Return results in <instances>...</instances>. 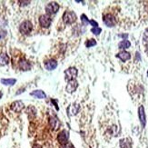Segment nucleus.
<instances>
[{
  "instance_id": "nucleus-10",
  "label": "nucleus",
  "mask_w": 148,
  "mask_h": 148,
  "mask_svg": "<svg viewBox=\"0 0 148 148\" xmlns=\"http://www.w3.org/2000/svg\"><path fill=\"white\" fill-rule=\"evenodd\" d=\"M138 117L140 120V123L142 125L143 127L145 126V123H146V118H145V108L143 106H140L138 108Z\"/></svg>"
},
{
  "instance_id": "nucleus-22",
  "label": "nucleus",
  "mask_w": 148,
  "mask_h": 148,
  "mask_svg": "<svg viewBox=\"0 0 148 148\" xmlns=\"http://www.w3.org/2000/svg\"><path fill=\"white\" fill-rule=\"evenodd\" d=\"M81 21H82V24H83V25H85V27H86V25L89 24V20H88V18H87V16H86V15H82L81 16Z\"/></svg>"
},
{
  "instance_id": "nucleus-30",
  "label": "nucleus",
  "mask_w": 148,
  "mask_h": 148,
  "mask_svg": "<svg viewBox=\"0 0 148 148\" xmlns=\"http://www.w3.org/2000/svg\"><path fill=\"white\" fill-rule=\"evenodd\" d=\"M119 36H122V37H124V38H126V37H128V35L126 34V35H120Z\"/></svg>"
},
{
  "instance_id": "nucleus-13",
  "label": "nucleus",
  "mask_w": 148,
  "mask_h": 148,
  "mask_svg": "<svg viewBox=\"0 0 148 148\" xmlns=\"http://www.w3.org/2000/svg\"><path fill=\"white\" fill-rule=\"evenodd\" d=\"M79 111V105L77 104H74L72 106H70L67 108V113H68V116H73V115H75Z\"/></svg>"
},
{
  "instance_id": "nucleus-19",
  "label": "nucleus",
  "mask_w": 148,
  "mask_h": 148,
  "mask_svg": "<svg viewBox=\"0 0 148 148\" xmlns=\"http://www.w3.org/2000/svg\"><path fill=\"white\" fill-rule=\"evenodd\" d=\"M16 83V79L15 78H2L1 84L4 86H14Z\"/></svg>"
},
{
  "instance_id": "nucleus-25",
  "label": "nucleus",
  "mask_w": 148,
  "mask_h": 148,
  "mask_svg": "<svg viewBox=\"0 0 148 148\" xmlns=\"http://www.w3.org/2000/svg\"><path fill=\"white\" fill-rule=\"evenodd\" d=\"M89 23L93 25V27H97V25H98L97 22L95 21V20H93V19H92V20H90V22H89Z\"/></svg>"
},
{
  "instance_id": "nucleus-12",
  "label": "nucleus",
  "mask_w": 148,
  "mask_h": 148,
  "mask_svg": "<svg viewBox=\"0 0 148 148\" xmlns=\"http://www.w3.org/2000/svg\"><path fill=\"white\" fill-rule=\"evenodd\" d=\"M57 67V62L54 59H50L45 63V68L48 71H52Z\"/></svg>"
},
{
  "instance_id": "nucleus-17",
  "label": "nucleus",
  "mask_w": 148,
  "mask_h": 148,
  "mask_svg": "<svg viewBox=\"0 0 148 148\" xmlns=\"http://www.w3.org/2000/svg\"><path fill=\"white\" fill-rule=\"evenodd\" d=\"M121 148H132V140L130 138H124L120 140Z\"/></svg>"
},
{
  "instance_id": "nucleus-21",
  "label": "nucleus",
  "mask_w": 148,
  "mask_h": 148,
  "mask_svg": "<svg viewBox=\"0 0 148 148\" xmlns=\"http://www.w3.org/2000/svg\"><path fill=\"white\" fill-rule=\"evenodd\" d=\"M95 45H96V41L95 39H93V38H92V39H88L86 42V47H88V48L89 47H95Z\"/></svg>"
},
{
  "instance_id": "nucleus-23",
  "label": "nucleus",
  "mask_w": 148,
  "mask_h": 148,
  "mask_svg": "<svg viewBox=\"0 0 148 148\" xmlns=\"http://www.w3.org/2000/svg\"><path fill=\"white\" fill-rule=\"evenodd\" d=\"M143 43L145 45L148 44V28H146L144 32V35H143Z\"/></svg>"
},
{
  "instance_id": "nucleus-26",
  "label": "nucleus",
  "mask_w": 148,
  "mask_h": 148,
  "mask_svg": "<svg viewBox=\"0 0 148 148\" xmlns=\"http://www.w3.org/2000/svg\"><path fill=\"white\" fill-rule=\"evenodd\" d=\"M18 3L20 4V5H27L30 4V1H18Z\"/></svg>"
},
{
  "instance_id": "nucleus-16",
  "label": "nucleus",
  "mask_w": 148,
  "mask_h": 148,
  "mask_svg": "<svg viewBox=\"0 0 148 148\" xmlns=\"http://www.w3.org/2000/svg\"><path fill=\"white\" fill-rule=\"evenodd\" d=\"M59 121H58V119H57L56 117H55V116H51L50 118H49V125L51 126V128L52 129H54V130H56L57 128H58V126H59Z\"/></svg>"
},
{
  "instance_id": "nucleus-5",
  "label": "nucleus",
  "mask_w": 148,
  "mask_h": 148,
  "mask_svg": "<svg viewBox=\"0 0 148 148\" xmlns=\"http://www.w3.org/2000/svg\"><path fill=\"white\" fill-rule=\"evenodd\" d=\"M60 8L59 5L57 4L56 2H51L49 4L47 5L46 6V11L47 15H53V14H56L58 12Z\"/></svg>"
},
{
  "instance_id": "nucleus-7",
  "label": "nucleus",
  "mask_w": 148,
  "mask_h": 148,
  "mask_svg": "<svg viewBox=\"0 0 148 148\" xmlns=\"http://www.w3.org/2000/svg\"><path fill=\"white\" fill-rule=\"evenodd\" d=\"M103 21H104L105 25H106L108 27H113L116 24V19H115V17L113 15L110 14L105 16L104 18H103Z\"/></svg>"
},
{
  "instance_id": "nucleus-15",
  "label": "nucleus",
  "mask_w": 148,
  "mask_h": 148,
  "mask_svg": "<svg viewBox=\"0 0 148 148\" xmlns=\"http://www.w3.org/2000/svg\"><path fill=\"white\" fill-rule=\"evenodd\" d=\"M119 59H121L123 62H125L127 60H129L131 58V55L130 53L126 52V51H121V52H119L116 56Z\"/></svg>"
},
{
  "instance_id": "nucleus-8",
  "label": "nucleus",
  "mask_w": 148,
  "mask_h": 148,
  "mask_svg": "<svg viewBox=\"0 0 148 148\" xmlns=\"http://www.w3.org/2000/svg\"><path fill=\"white\" fill-rule=\"evenodd\" d=\"M11 109L14 112L16 113H19V112H21L23 109L25 108V105H24V103L20 100H17V101H15V102H13L11 106H10Z\"/></svg>"
},
{
  "instance_id": "nucleus-3",
  "label": "nucleus",
  "mask_w": 148,
  "mask_h": 148,
  "mask_svg": "<svg viewBox=\"0 0 148 148\" xmlns=\"http://www.w3.org/2000/svg\"><path fill=\"white\" fill-rule=\"evenodd\" d=\"M64 74H65L66 80L68 82V81H71V80H75L78 72H77V69L75 67H69L66 70H65Z\"/></svg>"
},
{
  "instance_id": "nucleus-28",
  "label": "nucleus",
  "mask_w": 148,
  "mask_h": 148,
  "mask_svg": "<svg viewBox=\"0 0 148 148\" xmlns=\"http://www.w3.org/2000/svg\"><path fill=\"white\" fill-rule=\"evenodd\" d=\"M6 35L5 31H0V39H2L3 37H5Z\"/></svg>"
},
{
  "instance_id": "nucleus-27",
  "label": "nucleus",
  "mask_w": 148,
  "mask_h": 148,
  "mask_svg": "<svg viewBox=\"0 0 148 148\" xmlns=\"http://www.w3.org/2000/svg\"><path fill=\"white\" fill-rule=\"evenodd\" d=\"M62 148H75V147H74V145H73L72 144L68 143V144H66V145H63Z\"/></svg>"
},
{
  "instance_id": "nucleus-18",
  "label": "nucleus",
  "mask_w": 148,
  "mask_h": 148,
  "mask_svg": "<svg viewBox=\"0 0 148 148\" xmlns=\"http://www.w3.org/2000/svg\"><path fill=\"white\" fill-rule=\"evenodd\" d=\"M9 63V56L5 53L0 54V66H6Z\"/></svg>"
},
{
  "instance_id": "nucleus-32",
  "label": "nucleus",
  "mask_w": 148,
  "mask_h": 148,
  "mask_svg": "<svg viewBox=\"0 0 148 148\" xmlns=\"http://www.w3.org/2000/svg\"><path fill=\"white\" fill-rule=\"evenodd\" d=\"M147 75H148V72H147Z\"/></svg>"
},
{
  "instance_id": "nucleus-2",
  "label": "nucleus",
  "mask_w": 148,
  "mask_h": 148,
  "mask_svg": "<svg viewBox=\"0 0 148 148\" xmlns=\"http://www.w3.org/2000/svg\"><path fill=\"white\" fill-rule=\"evenodd\" d=\"M33 30V25L28 20H25L22 22L19 25V31L22 35H28Z\"/></svg>"
},
{
  "instance_id": "nucleus-29",
  "label": "nucleus",
  "mask_w": 148,
  "mask_h": 148,
  "mask_svg": "<svg viewBox=\"0 0 148 148\" xmlns=\"http://www.w3.org/2000/svg\"><path fill=\"white\" fill-rule=\"evenodd\" d=\"M32 148H41V146L38 145H33V147H32Z\"/></svg>"
},
{
  "instance_id": "nucleus-4",
  "label": "nucleus",
  "mask_w": 148,
  "mask_h": 148,
  "mask_svg": "<svg viewBox=\"0 0 148 148\" xmlns=\"http://www.w3.org/2000/svg\"><path fill=\"white\" fill-rule=\"evenodd\" d=\"M57 141L61 144L62 145H65L69 143V133L66 130H63L61 131L58 136H57Z\"/></svg>"
},
{
  "instance_id": "nucleus-24",
  "label": "nucleus",
  "mask_w": 148,
  "mask_h": 148,
  "mask_svg": "<svg viewBox=\"0 0 148 148\" xmlns=\"http://www.w3.org/2000/svg\"><path fill=\"white\" fill-rule=\"evenodd\" d=\"M91 32H92L94 35H99L101 32H102V29L100 27H93L91 29Z\"/></svg>"
},
{
  "instance_id": "nucleus-31",
  "label": "nucleus",
  "mask_w": 148,
  "mask_h": 148,
  "mask_svg": "<svg viewBox=\"0 0 148 148\" xmlns=\"http://www.w3.org/2000/svg\"><path fill=\"white\" fill-rule=\"evenodd\" d=\"M2 96H3V93H2L1 91H0V99L2 98Z\"/></svg>"
},
{
  "instance_id": "nucleus-6",
  "label": "nucleus",
  "mask_w": 148,
  "mask_h": 148,
  "mask_svg": "<svg viewBox=\"0 0 148 148\" xmlns=\"http://www.w3.org/2000/svg\"><path fill=\"white\" fill-rule=\"evenodd\" d=\"M51 23H52V18L50 17L49 15L46 14V15H42L39 17V24L42 27L44 28H47L51 25Z\"/></svg>"
},
{
  "instance_id": "nucleus-1",
  "label": "nucleus",
  "mask_w": 148,
  "mask_h": 148,
  "mask_svg": "<svg viewBox=\"0 0 148 148\" xmlns=\"http://www.w3.org/2000/svg\"><path fill=\"white\" fill-rule=\"evenodd\" d=\"M62 18H63V21L65 24L71 25V24H73V23H75L76 21L77 16H76L75 12L67 10V11H66L65 13H64Z\"/></svg>"
},
{
  "instance_id": "nucleus-20",
  "label": "nucleus",
  "mask_w": 148,
  "mask_h": 148,
  "mask_svg": "<svg viewBox=\"0 0 148 148\" xmlns=\"http://www.w3.org/2000/svg\"><path fill=\"white\" fill-rule=\"evenodd\" d=\"M131 47V43L130 41H128L126 39H124V40H122L119 44H118V47L120 49H123V51H125V49H127V48H129Z\"/></svg>"
},
{
  "instance_id": "nucleus-11",
  "label": "nucleus",
  "mask_w": 148,
  "mask_h": 148,
  "mask_svg": "<svg viewBox=\"0 0 148 148\" xmlns=\"http://www.w3.org/2000/svg\"><path fill=\"white\" fill-rule=\"evenodd\" d=\"M18 66L23 71H28L31 69V64L25 59H21L18 63Z\"/></svg>"
},
{
  "instance_id": "nucleus-9",
  "label": "nucleus",
  "mask_w": 148,
  "mask_h": 148,
  "mask_svg": "<svg viewBox=\"0 0 148 148\" xmlns=\"http://www.w3.org/2000/svg\"><path fill=\"white\" fill-rule=\"evenodd\" d=\"M78 87V82L76 80H71V81H68L67 85H66V92L71 94V93H74L76 88Z\"/></svg>"
},
{
  "instance_id": "nucleus-14",
  "label": "nucleus",
  "mask_w": 148,
  "mask_h": 148,
  "mask_svg": "<svg viewBox=\"0 0 148 148\" xmlns=\"http://www.w3.org/2000/svg\"><path fill=\"white\" fill-rule=\"evenodd\" d=\"M30 95L34 96V97L38 98V99H45V98H47V95H46V93L43 91V90H35V91L30 93Z\"/></svg>"
}]
</instances>
